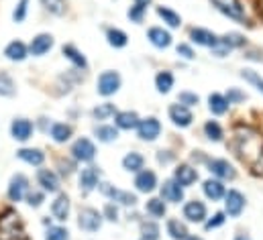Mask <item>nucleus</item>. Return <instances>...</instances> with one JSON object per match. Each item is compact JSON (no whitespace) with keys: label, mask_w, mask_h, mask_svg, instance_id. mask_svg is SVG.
Here are the masks:
<instances>
[{"label":"nucleus","mask_w":263,"mask_h":240,"mask_svg":"<svg viewBox=\"0 0 263 240\" xmlns=\"http://www.w3.org/2000/svg\"><path fill=\"white\" fill-rule=\"evenodd\" d=\"M233 149L243 163L253 167L263 155V136L251 126H237L233 136Z\"/></svg>","instance_id":"f257e3e1"},{"label":"nucleus","mask_w":263,"mask_h":240,"mask_svg":"<svg viewBox=\"0 0 263 240\" xmlns=\"http://www.w3.org/2000/svg\"><path fill=\"white\" fill-rule=\"evenodd\" d=\"M25 238V222L21 214L12 208L0 212V240H23Z\"/></svg>","instance_id":"f03ea898"},{"label":"nucleus","mask_w":263,"mask_h":240,"mask_svg":"<svg viewBox=\"0 0 263 240\" xmlns=\"http://www.w3.org/2000/svg\"><path fill=\"white\" fill-rule=\"evenodd\" d=\"M121 84H123L121 73L115 71V69H106V71H102V73L98 75V79H96V92H98L100 96L108 98V96H115V94L121 90Z\"/></svg>","instance_id":"7ed1b4c3"},{"label":"nucleus","mask_w":263,"mask_h":240,"mask_svg":"<svg viewBox=\"0 0 263 240\" xmlns=\"http://www.w3.org/2000/svg\"><path fill=\"white\" fill-rule=\"evenodd\" d=\"M214 4V8L218 12H222L224 16L237 21V23H243L247 25L249 18H247V12H245V6L241 4V0H210Z\"/></svg>","instance_id":"20e7f679"},{"label":"nucleus","mask_w":263,"mask_h":240,"mask_svg":"<svg viewBox=\"0 0 263 240\" xmlns=\"http://www.w3.org/2000/svg\"><path fill=\"white\" fill-rule=\"evenodd\" d=\"M102 222H104L102 212H98L94 208H82L80 214H78V226L84 232H90V234L98 232L102 228Z\"/></svg>","instance_id":"39448f33"},{"label":"nucleus","mask_w":263,"mask_h":240,"mask_svg":"<svg viewBox=\"0 0 263 240\" xmlns=\"http://www.w3.org/2000/svg\"><path fill=\"white\" fill-rule=\"evenodd\" d=\"M71 157H73V161H78V163H90V161H94V157H96V145L90 141V138H86V136H82V138H78L73 145H71Z\"/></svg>","instance_id":"423d86ee"},{"label":"nucleus","mask_w":263,"mask_h":240,"mask_svg":"<svg viewBox=\"0 0 263 240\" xmlns=\"http://www.w3.org/2000/svg\"><path fill=\"white\" fill-rule=\"evenodd\" d=\"M222 199H224V214L229 218H239L243 214L247 199H245V195L239 189H229Z\"/></svg>","instance_id":"0eeeda50"},{"label":"nucleus","mask_w":263,"mask_h":240,"mask_svg":"<svg viewBox=\"0 0 263 240\" xmlns=\"http://www.w3.org/2000/svg\"><path fill=\"white\" fill-rule=\"evenodd\" d=\"M139 138L145 141V143H153L159 138L161 134V122L155 118V116H147V118H141L139 120V126L135 128Z\"/></svg>","instance_id":"6e6552de"},{"label":"nucleus","mask_w":263,"mask_h":240,"mask_svg":"<svg viewBox=\"0 0 263 240\" xmlns=\"http://www.w3.org/2000/svg\"><path fill=\"white\" fill-rule=\"evenodd\" d=\"M102 195H106L108 199H112L115 204H121V206H135L137 204V195L131 191H125V189H119L110 183H98Z\"/></svg>","instance_id":"1a4fd4ad"},{"label":"nucleus","mask_w":263,"mask_h":240,"mask_svg":"<svg viewBox=\"0 0 263 240\" xmlns=\"http://www.w3.org/2000/svg\"><path fill=\"white\" fill-rule=\"evenodd\" d=\"M6 193H8V199L10 202H23L27 197V193H29V179H27V175L14 173L10 177V181H8Z\"/></svg>","instance_id":"9d476101"},{"label":"nucleus","mask_w":263,"mask_h":240,"mask_svg":"<svg viewBox=\"0 0 263 240\" xmlns=\"http://www.w3.org/2000/svg\"><path fill=\"white\" fill-rule=\"evenodd\" d=\"M184 218L192 224H204V220L208 218V210H206V204L200 202V199H190L184 204V210H182Z\"/></svg>","instance_id":"9b49d317"},{"label":"nucleus","mask_w":263,"mask_h":240,"mask_svg":"<svg viewBox=\"0 0 263 240\" xmlns=\"http://www.w3.org/2000/svg\"><path fill=\"white\" fill-rule=\"evenodd\" d=\"M208 171L212 173V177H216L220 181H233L237 177L235 167L227 159H210L208 161Z\"/></svg>","instance_id":"f8f14e48"},{"label":"nucleus","mask_w":263,"mask_h":240,"mask_svg":"<svg viewBox=\"0 0 263 240\" xmlns=\"http://www.w3.org/2000/svg\"><path fill=\"white\" fill-rule=\"evenodd\" d=\"M33 132H35V124L29 118L18 116V118L12 120V124H10V134H12V138L18 141V143H27V141L33 136Z\"/></svg>","instance_id":"ddd939ff"},{"label":"nucleus","mask_w":263,"mask_h":240,"mask_svg":"<svg viewBox=\"0 0 263 240\" xmlns=\"http://www.w3.org/2000/svg\"><path fill=\"white\" fill-rule=\"evenodd\" d=\"M53 37L49 33H39L37 37H33L31 45H29V55H35V57H43L45 53H49L53 49Z\"/></svg>","instance_id":"4468645a"},{"label":"nucleus","mask_w":263,"mask_h":240,"mask_svg":"<svg viewBox=\"0 0 263 240\" xmlns=\"http://www.w3.org/2000/svg\"><path fill=\"white\" fill-rule=\"evenodd\" d=\"M167 114H170V120L174 122V126H180V128H188L192 124V120H194L192 110L182 106V104H172Z\"/></svg>","instance_id":"2eb2a0df"},{"label":"nucleus","mask_w":263,"mask_h":240,"mask_svg":"<svg viewBox=\"0 0 263 240\" xmlns=\"http://www.w3.org/2000/svg\"><path fill=\"white\" fill-rule=\"evenodd\" d=\"M135 187L139 193H151L157 189V175L151 169H141L135 177Z\"/></svg>","instance_id":"dca6fc26"},{"label":"nucleus","mask_w":263,"mask_h":240,"mask_svg":"<svg viewBox=\"0 0 263 240\" xmlns=\"http://www.w3.org/2000/svg\"><path fill=\"white\" fill-rule=\"evenodd\" d=\"M161 199L170 202V204H180L184 199V187L176 179L163 181V185H161Z\"/></svg>","instance_id":"f3484780"},{"label":"nucleus","mask_w":263,"mask_h":240,"mask_svg":"<svg viewBox=\"0 0 263 240\" xmlns=\"http://www.w3.org/2000/svg\"><path fill=\"white\" fill-rule=\"evenodd\" d=\"M37 183L45 193H58L60 191V177L51 169H39L37 171Z\"/></svg>","instance_id":"a211bd4d"},{"label":"nucleus","mask_w":263,"mask_h":240,"mask_svg":"<svg viewBox=\"0 0 263 240\" xmlns=\"http://www.w3.org/2000/svg\"><path fill=\"white\" fill-rule=\"evenodd\" d=\"M100 183V169L90 165V167H84L80 171V189L82 191H92L96 189Z\"/></svg>","instance_id":"6ab92c4d"},{"label":"nucleus","mask_w":263,"mask_h":240,"mask_svg":"<svg viewBox=\"0 0 263 240\" xmlns=\"http://www.w3.org/2000/svg\"><path fill=\"white\" fill-rule=\"evenodd\" d=\"M147 39H149V43H151L153 47H157V49H167V47L172 45V33L165 31L163 27H151V29L147 31Z\"/></svg>","instance_id":"aec40b11"},{"label":"nucleus","mask_w":263,"mask_h":240,"mask_svg":"<svg viewBox=\"0 0 263 240\" xmlns=\"http://www.w3.org/2000/svg\"><path fill=\"white\" fill-rule=\"evenodd\" d=\"M202 191L210 202H220L224 197V193H227V187L220 179L210 177V179H206L202 183Z\"/></svg>","instance_id":"412c9836"},{"label":"nucleus","mask_w":263,"mask_h":240,"mask_svg":"<svg viewBox=\"0 0 263 240\" xmlns=\"http://www.w3.org/2000/svg\"><path fill=\"white\" fill-rule=\"evenodd\" d=\"M69 208H71L69 197H67L66 193H58V197L51 202V216L58 222H66L67 218H69Z\"/></svg>","instance_id":"4be33fe9"},{"label":"nucleus","mask_w":263,"mask_h":240,"mask_svg":"<svg viewBox=\"0 0 263 240\" xmlns=\"http://www.w3.org/2000/svg\"><path fill=\"white\" fill-rule=\"evenodd\" d=\"M4 57L8 61H25L29 57V47L23 43V41H10L6 47H4Z\"/></svg>","instance_id":"5701e85b"},{"label":"nucleus","mask_w":263,"mask_h":240,"mask_svg":"<svg viewBox=\"0 0 263 240\" xmlns=\"http://www.w3.org/2000/svg\"><path fill=\"white\" fill-rule=\"evenodd\" d=\"M139 114L133 110H121L115 114V126L119 130H135L139 126Z\"/></svg>","instance_id":"b1692460"},{"label":"nucleus","mask_w":263,"mask_h":240,"mask_svg":"<svg viewBox=\"0 0 263 240\" xmlns=\"http://www.w3.org/2000/svg\"><path fill=\"white\" fill-rule=\"evenodd\" d=\"M174 179L178 181L182 187H190L198 181V171L192 165H178L174 171Z\"/></svg>","instance_id":"393cba45"},{"label":"nucleus","mask_w":263,"mask_h":240,"mask_svg":"<svg viewBox=\"0 0 263 240\" xmlns=\"http://www.w3.org/2000/svg\"><path fill=\"white\" fill-rule=\"evenodd\" d=\"M190 39H192V43H196L200 47H210L212 49L216 45V41H218V35H214L208 29H192L190 31Z\"/></svg>","instance_id":"a878e982"},{"label":"nucleus","mask_w":263,"mask_h":240,"mask_svg":"<svg viewBox=\"0 0 263 240\" xmlns=\"http://www.w3.org/2000/svg\"><path fill=\"white\" fill-rule=\"evenodd\" d=\"M16 157H18L21 161L33 165V167H41L43 161H45V153H43L41 149H29V147L18 149V151H16Z\"/></svg>","instance_id":"bb28decb"},{"label":"nucleus","mask_w":263,"mask_h":240,"mask_svg":"<svg viewBox=\"0 0 263 240\" xmlns=\"http://www.w3.org/2000/svg\"><path fill=\"white\" fill-rule=\"evenodd\" d=\"M71 134H73V128H71V124H67V122H53V124L49 126V136H51L55 143H60V145L67 143V141L71 138Z\"/></svg>","instance_id":"cd10ccee"},{"label":"nucleus","mask_w":263,"mask_h":240,"mask_svg":"<svg viewBox=\"0 0 263 240\" xmlns=\"http://www.w3.org/2000/svg\"><path fill=\"white\" fill-rule=\"evenodd\" d=\"M229 100H227V96L224 94H218V92H214V94H210L208 96V110L214 114V116H222V114H227L229 112Z\"/></svg>","instance_id":"c85d7f7f"},{"label":"nucleus","mask_w":263,"mask_h":240,"mask_svg":"<svg viewBox=\"0 0 263 240\" xmlns=\"http://www.w3.org/2000/svg\"><path fill=\"white\" fill-rule=\"evenodd\" d=\"M62 53H64V57L67 61H71V65L76 67V69H88V59H86V55L78 49V47H73V45H64V49H62Z\"/></svg>","instance_id":"c756f323"},{"label":"nucleus","mask_w":263,"mask_h":240,"mask_svg":"<svg viewBox=\"0 0 263 240\" xmlns=\"http://www.w3.org/2000/svg\"><path fill=\"white\" fill-rule=\"evenodd\" d=\"M143 165H145V157L137 151H131L123 157V169L129 173H139L143 169Z\"/></svg>","instance_id":"7c9ffc66"},{"label":"nucleus","mask_w":263,"mask_h":240,"mask_svg":"<svg viewBox=\"0 0 263 240\" xmlns=\"http://www.w3.org/2000/svg\"><path fill=\"white\" fill-rule=\"evenodd\" d=\"M165 230H167V234H170V238L172 240H186L188 236H190V232H188L186 224H184V222H180L178 218L167 220Z\"/></svg>","instance_id":"2f4dec72"},{"label":"nucleus","mask_w":263,"mask_h":240,"mask_svg":"<svg viewBox=\"0 0 263 240\" xmlns=\"http://www.w3.org/2000/svg\"><path fill=\"white\" fill-rule=\"evenodd\" d=\"M157 16H159L170 29H180V27H182V16H180L176 10L167 8V6H157Z\"/></svg>","instance_id":"473e14b6"},{"label":"nucleus","mask_w":263,"mask_h":240,"mask_svg":"<svg viewBox=\"0 0 263 240\" xmlns=\"http://www.w3.org/2000/svg\"><path fill=\"white\" fill-rule=\"evenodd\" d=\"M94 136L100 141V143H115L119 138V128L117 126H110V124H98L94 128Z\"/></svg>","instance_id":"72a5a7b5"},{"label":"nucleus","mask_w":263,"mask_h":240,"mask_svg":"<svg viewBox=\"0 0 263 240\" xmlns=\"http://www.w3.org/2000/svg\"><path fill=\"white\" fill-rule=\"evenodd\" d=\"M106 41H108V45L110 47H115V49H123V47H127V43H129V37H127V33L125 31H121V29H108L106 31Z\"/></svg>","instance_id":"f704fd0d"},{"label":"nucleus","mask_w":263,"mask_h":240,"mask_svg":"<svg viewBox=\"0 0 263 240\" xmlns=\"http://www.w3.org/2000/svg\"><path fill=\"white\" fill-rule=\"evenodd\" d=\"M174 73L172 71H159L157 75H155V88H157V92L159 94H170L172 92V88H174Z\"/></svg>","instance_id":"c9c22d12"},{"label":"nucleus","mask_w":263,"mask_h":240,"mask_svg":"<svg viewBox=\"0 0 263 240\" xmlns=\"http://www.w3.org/2000/svg\"><path fill=\"white\" fill-rule=\"evenodd\" d=\"M16 94V84L12 79L10 73L6 71H0V96L2 98H12Z\"/></svg>","instance_id":"e433bc0d"},{"label":"nucleus","mask_w":263,"mask_h":240,"mask_svg":"<svg viewBox=\"0 0 263 240\" xmlns=\"http://www.w3.org/2000/svg\"><path fill=\"white\" fill-rule=\"evenodd\" d=\"M204 134H206L208 141H212V143H220L222 136H224V130H222V126H220L216 120H208V122L204 124Z\"/></svg>","instance_id":"4c0bfd02"},{"label":"nucleus","mask_w":263,"mask_h":240,"mask_svg":"<svg viewBox=\"0 0 263 240\" xmlns=\"http://www.w3.org/2000/svg\"><path fill=\"white\" fill-rule=\"evenodd\" d=\"M145 210H147V214H149L151 218H163V216H165V212H167L165 202H163L161 197H151V199L147 202Z\"/></svg>","instance_id":"58836bf2"},{"label":"nucleus","mask_w":263,"mask_h":240,"mask_svg":"<svg viewBox=\"0 0 263 240\" xmlns=\"http://www.w3.org/2000/svg\"><path fill=\"white\" fill-rule=\"evenodd\" d=\"M218 39H220V43H222V45H227L231 51L247 45V39H245L241 33H227V35H222V37H218Z\"/></svg>","instance_id":"ea45409f"},{"label":"nucleus","mask_w":263,"mask_h":240,"mask_svg":"<svg viewBox=\"0 0 263 240\" xmlns=\"http://www.w3.org/2000/svg\"><path fill=\"white\" fill-rule=\"evenodd\" d=\"M119 110L115 108V104H110V102H104V104H98L94 110H92V116L94 120H108L110 116H115Z\"/></svg>","instance_id":"a19ab883"},{"label":"nucleus","mask_w":263,"mask_h":240,"mask_svg":"<svg viewBox=\"0 0 263 240\" xmlns=\"http://www.w3.org/2000/svg\"><path fill=\"white\" fill-rule=\"evenodd\" d=\"M41 4L45 6V10H49L51 14L55 16H62L66 14V0H41Z\"/></svg>","instance_id":"79ce46f5"},{"label":"nucleus","mask_w":263,"mask_h":240,"mask_svg":"<svg viewBox=\"0 0 263 240\" xmlns=\"http://www.w3.org/2000/svg\"><path fill=\"white\" fill-rule=\"evenodd\" d=\"M141 238L159 240V226L151 220V222H143L141 224Z\"/></svg>","instance_id":"37998d69"},{"label":"nucleus","mask_w":263,"mask_h":240,"mask_svg":"<svg viewBox=\"0 0 263 240\" xmlns=\"http://www.w3.org/2000/svg\"><path fill=\"white\" fill-rule=\"evenodd\" d=\"M224 222H227V214H224V212H216V214H212L210 218L204 220V228H206V230H216V228H220Z\"/></svg>","instance_id":"c03bdc74"},{"label":"nucleus","mask_w":263,"mask_h":240,"mask_svg":"<svg viewBox=\"0 0 263 240\" xmlns=\"http://www.w3.org/2000/svg\"><path fill=\"white\" fill-rule=\"evenodd\" d=\"M27 12H29V0H18V4H16L14 10H12V21H14L16 25L25 23Z\"/></svg>","instance_id":"a18cd8bd"},{"label":"nucleus","mask_w":263,"mask_h":240,"mask_svg":"<svg viewBox=\"0 0 263 240\" xmlns=\"http://www.w3.org/2000/svg\"><path fill=\"white\" fill-rule=\"evenodd\" d=\"M243 79H247L253 88H257V92H261L263 94V77L257 73V71H251V69H243Z\"/></svg>","instance_id":"49530a36"},{"label":"nucleus","mask_w":263,"mask_h":240,"mask_svg":"<svg viewBox=\"0 0 263 240\" xmlns=\"http://www.w3.org/2000/svg\"><path fill=\"white\" fill-rule=\"evenodd\" d=\"M45 240H69V232L64 226H49L45 232Z\"/></svg>","instance_id":"de8ad7c7"},{"label":"nucleus","mask_w":263,"mask_h":240,"mask_svg":"<svg viewBox=\"0 0 263 240\" xmlns=\"http://www.w3.org/2000/svg\"><path fill=\"white\" fill-rule=\"evenodd\" d=\"M198 102H200V98H198V94H194V92H180V96H178V104H182L186 108L198 106Z\"/></svg>","instance_id":"09e8293b"},{"label":"nucleus","mask_w":263,"mask_h":240,"mask_svg":"<svg viewBox=\"0 0 263 240\" xmlns=\"http://www.w3.org/2000/svg\"><path fill=\"white\" fill-rule=\"evenodd\" d=\"M102 218L108 220V222H117L119 220V206L115 202H108L102 210Z\"/></svg>","instance_id":"8fccbe9b"},{"label":"nucleus","mask_w":263,"mask_h":240,"mask_svg":"<svg viewBox=\"0 0 263 240\" xmlns=\"http://www.w3.org/2000/svg\"><path fill=\"white\" fill-rule=\"evenodd\" d=\"M224 96H227L229 104H241V102L247 100V94L241 92V90H237V88H229V92H227Z\"/></svg>","instance_id":"3c124183"},{"label":"nucleus","mask_w":263,"mask_h":240,"mask_svg":"<svg viewBox=\"0 0 263 240\" xmlns=\"http://www.w3.org/2000/svg\"><path fill=\"white\" fill-rule=\"evenodd\" d=\"M27 204L31 206V208H39L41 204H43V199H45V191L41 189V191H31L29 189V193H27Z\"/></svg>","instance_id":"603ef678"},{"label":"nucleus","mask_w":263,"mask_h":240,"mask_svg":"<svg viewBox=\"0 0 263 240\" xmlns=\"http://www.w3.org/2000/svg\"><path fill=\"white\" fill-rule=\"evenodd\" d=\"M145 6H139V4H133L131 8H129V12H127V16L131 18L133 23H141L143 21V16H145Z\"/></svg>","instance_id":"864d4df0"},{"label":"nucleus","mask_w":263,"mask_h":240,"mask_svg":"<svg viewBox=\"0 0 263 240\" xmlns=\"http://www.w3.org/2000/svg\"><path fill=\"white\" fill-rule=\"evenodd\" d=\"M176 51H178V55L180 57H184V59H194V49L188 45V43H180L178 47H176Z\"/></svg>","instance_id":"5fc2aeb1"},{"label":"nucleus","mask_w":263,"mask_h":240,"mask_svg":"<svg viewBox=\"0 0 263 240\" xmlns=\"http://www.w3.org/2000/svg\"><path fill=\"white\" fill-rule=\"evenodd\" d=\"M251 171H253L255 175H263V155L259 157V161H257V163L251 167Z\"/></svg>","instance_id":"6e6d98bb"},{"label":"nucleus","mask_w":263,"mask_h":240,"mask_svg":"<svg viewBox=\"0 0 263 240\" xmlns=\"http://www.w3.org/2000/svg\"><path fill=\"white\" fill-rule=\"evenodd\" d=\"M60 165H62V175H71V171H73V165H71V163H64V161H62V163H60Z\"/></svg>","instance_id":"4d7b16f0"},{"label":"nucleus","mask_w":263,"mask_h":240,"mask_svg":"<svg viewBox=\"0 0 263 240\" xmlns=\"http://www.w3.org/2000/svg\"><path fill=\"white\" fill-rule=\"evenodd\" d=\"M157 161L159 163H170L172 161V155H163V151H159L157 153Z\"/></svg>","instance_id":"13d9d810"},{"label":"nucleus","mask_w":263,"mask_h":240,"mask_svg":"<svg viewBox=\"0 0 263 240\" xmlns=\"http://www.w3.org/2000/svg\"><path fill=\"white\" fill-rule=\"evenodd\" d=\"M133 4H139V6H145V8H147V6L151 4V0H135Z\"/></svg>","instance_id":"bf43d9fd"},{"label":"nucleus","mask_w":263,"mask_h":240,"mask_svg":"<svg viewBox=\"0 0 263 240\" xmlns=\"http://www.w3.org/2000/svg\"><path fill=\"white\" fill-rule=\"evenodd\" d=\"M233 240H251L249 236H245V234H239V236H235Z\"/></svg>","instance_id":"052dcab7"},{"label":"nucleus","mask_w":263,"mask_h":240,"mask_svg":"<svg viewBox=\"0 0 263 240\" xmlns=\"http://www.w3.org/2000/svg\"><path fill=\"white\" fill-rule=\"evenodd\" d=\"M186 240H204V238H200V236H188Z\"/></svg>","instance_id":"680f3d73"},{"label":"nucleus","mask_w":263,"mask_h":240,"mask_svg":"<svg viewBox=\"0 0 263 240\" xmlns=\"http://www.w3.org/2000/svg\"><path fill=\"white\" fill-rule=\"evenodd\" d=\"M259 14H261V16H263V0H261V2H259Z\"/></svg>","instance_id":"e2e57ef3"},{"label":"nucleus","mask_w":263,"mask_h":240,"mask_svg":"<svg viewBox=\"0 0 263 240\" xmlns=\"http://www.w3.org/2000/svg\"><path fill=\"white\" fill-rule=\"evenodd\" d=\"M141 240H149V238H141Z\"/></svg>","instance_id":"0e129e2a"}]
</instances>
